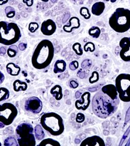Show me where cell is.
I'll use <instances>...</instances> for the list:
<instances>
[{
    "label": "cell",
    "mask_w": 130,
    "mask_h": 146,
    "mask_svg": "<svg viewBox=\"0 0 130 146\" xmlns=\"http://www.w3.org/2000/svg\"><path fill=\"white\" fill-rule=\"evenodd\" d=\"M120 98L113 84L103 86L101 90L93 96L92 100L93 113L97 117L106 119L115 113L118 110Z\"/></svg>",
    "instance_id": "cell-1"
},
{
    "label": "cell",
    "mask_w": 130,
    "mask_h": 146,
    "mask_svg": "<svg viewBox=\"0 0 130 146\" xmlns=\"http://www.w3.org/2000/svg\"><path fill=\"white\" fill-rule=\"evenodd\" d=\"M54 56V47L52 42L48 39L39 42L31 58V63L36 69L47 68L51 63Z\"/></svg>",
    "instance_id": "cell-2"
},
{
    "label": "cell",
    "mask_w": 130,
    "mask_h": 146,
    "mask_svg": "<svg viewBox=\"0 0 130 146\" xmlns=\"http://www.w3.org/2000/svg\"><path fill=\"white\" fill-rule=\"evenodd\" d=\"M40 124L43 129L54 136L61 135L65 129L62 117L55 112L43 113L40 118Z\"/></svg>",
    "instance_id": "cell-3"
},
{
    "label": "cell",
    "mask_w": 130,
    "mask_h": 146,
    "mask_svg": "<svg viewBox=\"0 0 130 146\" xmlns=\"http://www.w3.org/2000/svg\"><path fill=\"white\" fill-rule=\"evenodd\" d=\"M109 26L119 33H125L130 29V10L119 7L115 10L109 20Z\"/></svg>",
    "instance_id": "cell-4"
},
{
    "label": "cell",
    "mask_w": 130,
    "mask_h": 146,
    "mask_svg": "<svg viewBox=\"0 0 130 146\" xmlns=\"http://www.w3.org/2000/svg\"><path fill=\"white\" fill-rule=\"evenodd\" d=\"M21 36V31L16 23L0 22V44L5 46L15 44Z\"/></svg>",
    "instance_id": "cell-5"
},
{
    "label": "cell",
    "mask_w": 130,
    "mask_h": 146,
    "mask_svg": "<svg viewBox=\"0 0 130 146\" xmlns=\"http://www.w3.org/2000/svg\"><path fill=\"white\" fill-rule=\"evenodd\" d=\"M16 136L19 146H35L36 138L34 129L30 123L24 122L16 129Z\"/></svg>",
    "instance_id": "cell-6"
},
{
    "label": "cell",
    "mask_w": 130,
    "mask_h": 146,
    "mask_svg": "<svg viewBox=\"0 0 130 146\" xmlns=\"http://www.w3.org/2000/svg\"><path fill=\"white\" fill-rule=\"evenodd\" d=\"M115 86L120 100L125 102H130V74L122 73L118 75Z\"/></svg>",
    "instance_id": "cell-7"
},
{
    "label": "cell",
    "mask_w": 130,
    "mask_h": 146,
    "mask_svg": "<svg viewBox=\"0 0 130 146\" xmlns=\"http://www.w3.org/2000/svg\"><path fill=\"white\" fill-rule=\"evenodd\" d=\"M18 115V110L14 104L5 102L0 104V129L11 125Z\"/></svg>",
    "instance_id": "cell-8"
},
{
    "label": "cell",
    "mask_w": 130,
    "mask_h": 146,
    "mask_svg": "<svg viewBox=\"0 0 130 146\" xmlns=\"http://www.w3.org/2000/svg\"><path fill=\"white\" fill-rule=\"evenodd\" d=\"M24 108L29 112L35 114L39 113L43 108V102L39 98L30 97L25 102Z\"/></svg>",
    "instance_id": "cell-9"
},
{
    "label": "cell",
    "mask_w": 130,
    "mask_h": 146,
    "mask_svg": "<svg viewBox=\"0 0 130 146\" xmlns=\"http://www.w3.org/2000/svg\"><path fill=\"white\" fill-rule=\"evenodd\" d=\"M121 48L120 57L125 62H130V37H124L119 43Z\"/></svg>",
    "instance_id": "cell-10"
},
{
    "label": "cell",
    "mask_w": 130,
    "mask_h": 146,
    "mask_svg": "<svg viewBox=\"0 0 130 146\" xmlns=\"http://www.w3.org/2000/svg\"><path fill=\"white\" fill-rule=\"evenodd\" d=\"M56 24L52 19H48L43 22L41 26V31L44 35L51 36L56 31Z\"/></svg>",
    "instance_id": "cell-11"
},
{
    "label": "cell",
    "mask_w": 130,
    "mask_h": 146,
    "mask_svg": "<svg viewBox=\"0 0 130 146\" xmlns=\"http://www.w3.org/2000/svg\"><path fill=\"white\" fill-rule=\"evenodd\" d=\"M90 93L88 91L84 92L83 94H82L80 99H78L75 102V105L76 108L79 110H86L90 104Z\"/></svg>",
    "instance_id": "cell-12"
},
{
    "label": "cell",
    "mask_w": 130,
    "mask_h": 146,
    "mask_svg": "<svg viewBox=\"0 0 130 146\" xmlns=\"http://www.w3.org/2000/svg\"><path fill=\"white\" fill-rule=\"evenodd\" d=\"M81 146H105L104 140L99 136H92L88 137L82 141Z\"/></svg>",
    "instance_id": "cell-13"
},
{
    "label": "cell",
    "mask_w": 130,
    "mask_h": 146,
    "mask_svg": "<svg viewBox=\"0 0 130 146\" xmlns=\"http://www.w3.org/2000/svg\"><path fill=\"white\" fill-rule=\"evenodd\" d=\"M81 26V22L78 17H73L69 18L67 24L63 26V30L66 33H71L73 29H78Z\"/></svg>",
    "instance_id": "cell-14"
},
{
    "label": "cell",
    "mask_w": 130,
    "mask_h": 146,
    "mask_svg": "<svg viewBox=\"0 0 130 146\" xmlns=\"http://www.w3.org/2000/svg\"><path fill=\"white\" fill-rule=\"evenodd\" d=\"M6 70L11 76H16L20 74L21 68L19 65H16L14 63H9L6 65Z\"/></svg>",
    "instance_id": "cell-15"
},
{
    "label": "cell",
    "mask_w": 130,
    "mask_h": 146,
    "mask_svg": "<svg viewBox=\"0 0 130 146\" xmlns=\"http://www.w3.org/2000/svg\"><path fill=\"white\" fill-rule=\"evenodd\" d=\"M105 9V5L104 2H96L92 7V13L95 16H100L103 13Z\"/></svg>",
    "instance_id": "cell-16"
},
{
    "label": "cell",
    "mask_w": 130,
    "mask_h": 146,
    "mask_svg": "<svg viewBox=\"0 0 130 146\" xmlns=\"http://www.w3.org/2000/svg\"><path fill=\"white\" fill-rule=\"evenodd\" d=\"M66 67H67V64H66V62L64 60H63V59H58L54 63L53 71L55 74L62 73L65 70Z\"/></svg>",
    "instance_id": "cell-17"
},
{
    "label": "cell",
    "mask_w": 130,
    "mask_h": 146,
    "mask_svg": "<svg viewBox=\"0 0 130 146\" xmlns=\"http://www.w3.org/2000/svg\"><path fill=\"white\" fill-rule=\"evenodd\" d=\"M51 94L55 98L56 100H60L63 98V92L62 88L60 85H56L52 87L50 91Z\"/></svg>",
    "instance_id": "cell-18"
},
{
    "label": "cell",
    "mask_w": 130,
    "mask_h": 146,
    "mask_svg": "<svg viewBox=\"0 0 130 146\" xmlns=\"http://www.w3.org/2000/svg\"><path fill=\"white\" fill-rule=\"evenodd\" d=\"M13 90L16 92H19V91H26L28 89V84L26 82L20 81V80H16L14 81L13 84Z\"/></svg>",
    "instance_id": "cell-19"
},
{
    "label": "cell",
    "mask_w": 130,
    "mask_h": 146,
    "mask_svg": "<svg viewBox=\"0 0 130 146\" xmlns=\"http://www.w3.org/2000/svg\"><path fill=\"white\" fill-rule=\"evenodd\" d=\"M34 134H35V138L39 141H41L45 138V134L41 125H36L35 128H34Z\"/></svg>",
    "instance_id": "cell-20"
},
{
    "label": "cell",
    "mask_w": 130,
    "mask_h": 146,
    "mask_svg": "<svg viewBox=\"0 0 130 146\" xmlns=\"http://www.w3.org/2000/svg\"><path fill=\"white\" fill-rule=\"evenodd\" d=\"M39 146H60V143L54 139L46 138L43 139L39 143Z\"/></svg>",
    "instance_id": "cell-21"
},
{
    "label": "cell",
    "mask_w": 130,
    "mask_h": 146,
    "mask_svg": "<svg viewBox=\"0 0 130 146\" xmlns=\"http://www.w3.org/2000/svg\"><path fill=\"white\" fill-rule=\"evenodd\" d=\"M101 29L99 27L97 26H92L90 27L88 30V34L89 35L92 36L93 38H97L99 37L100 35H101Z\"/></svg>",
    "instance_id": "cell-22"
},
{
    "label": "cell",
    "mask_w": 130,
    "mask_h": 146,
    "mask_svg": "<svg viewBox=\"0 0 130 146\" xmlns=\"http://www.w3.org/2000/svg\"><path fill=\"white\" fill-rule=\"evenodd\" d=\"M19 52V48L15 44L11 45L7 50V54L9 58H15Z\"/></svg>",
    "instance_id": "cell-23"
},
{
    "label": "cell",
    "mask_w": 130,
    "mask_h": 146,
    "mask_svg": "<svg viewBox=\"0 0 130 146\" xmlns=\"http://www.w3.org/2000/svg\"><path fill=\"white\" fill-rule=\"evenodd\" d=\"M10 92L8 89L5 88H0V102L5 101L9 98Z\"/></svg>",
    "instance_id": "cell-24"
},
{
    "label": "cell",
    "mask_w": 130,
    "mask_h": 146,
    "mask_svg": "<svg viewBox=\"0 0 130 146\" xmlns=\"http://www.w3.org/2000/svg\"><path fill=\"white\" fill-rule=\"evenodd\" d=\"M4 145L5 146H13V145H19L17 140L15 137L9 136L4 141Z\"/></svg>",
    "instance_id": "cell-25"
},
{
    "label": "cell",
    "mask_w": 130,
    "mask_h": 146,
    "mask_svg": "<svg viewBox=\"0 0 130 146\" xmlns=\"http://www.w3.org/2000/svg\"><path fill=\"white\" fill-rule=\"evenodd\" d=\"M80 15L86 20H88L91 18V14L89 11V9L85 7H83L80 9Z\"/></svg>",
    "instance_id": "cell-26"
},
{
    "label": "cell",
    "mask_w": 130,
    "mask_h": 146,
    "mask_svg": "<svg viewBox=\"0 0 130 146\" xmlns=\"http://www.w3.org/2000/svg\"><path fill=\"white\" fill-rule=\"evenodd\" d=\"M73 50L75 52L77 56H81L83 54V50L82 49L81 44L79 42H75V44L73 45Z\"/></svg>",
    "instance_id": "cell-27"
},
{
    "label": "cell",
    "mask_w": 130,
    "mask_h": 146,
    "mask_svg": "<svg viewBox=\"0 0 130 146\" xmlns=\"http://www.w3.org/2000/svg\"><path fill=\"white\" fill-rule=\"evenodd\" d=\"M5 14L7 17L8 18H12L13 17H15V9L12 7L8 6L5 9Z\"/></svg>",
    "instance_id": "cell-28"
},
{
    "label": "cell",
    "mask_w": 130,
    "mask_h": 146,
    "mask_svg": "<svg viewBox=\"0 0 130 146\" xmlns=\"http://www.w3.org/2000/svg\"><path fill=\"white\" fill-rule=\"evenodd\" d=\"M95 44L92 42H86L84 46V50L86 52H93L95 51Z\"/></svg>",
    "instance_id": "cell-29"
},
{
    "label": "cell",
    "mask_w": 130,
    "mask_h": 146,
    "mask_svg": "<svg viewBox=\"0 0 130 146\" xmlns=\"http://www.w3.org/2000/svg\"><path fill=\"white\" fill-rule=\"evenodd\" d=\"M99 79V74L98 72L97 71H93L92 74V76L90 77L89 78V82L90 84H94L96 83L97 82H98Z\"/></svg>",
    "instance_id": "cell-30"
},
{
    "label": "cell",
    "mask_w": 130,
    "mask_h": 146,
    "mask_svg": "<svg viewBox=\"0 0 130 146\" xmlns=\"http://www.w3.org/2000/svg\"><path fill=\"white\" fill-rule=\"evenodd\" d=\"M39 29V24L37 22H30L29 24L28 29L31 33H35Z\"/></svg>",
    "instance_id": "cell-31"
},
{
    "label": "cell",
    "mask_w": 130,
    "mask_h": 146,
    "mask_svg": "<svg viewBox=\"0 0 130 146\" xmlns=\"http://www.w3.org/2000/svg\"><path fill=\"white\" fill-rule=\"evenodd\" d=\"M79 63L78 61L76 60L71 61V62L69 65V67L71 70H77V68H79Z\"/></svg>",
    "instance_id": "cell-32"
},
{
    "label": "cell",
    "mask_w": 130,
    "mask_h": 146,
    "mask_svg": "<svg viewBox=\"0 0 130 146\" xmlns=\"http://www.w3.org/2000/svg\"><path fill=\"white\" fill-rule=\"evenodd\" d=\"M85 120V115L83 113H78L76 116V121L79 123H82Z\"/></svg>",
    "instance_id": "cell-33"
},
{
    "label": "cell",
    "mask_w": 130,
    "mask_h": 146,
    "mask_svg": "<svg viewBox=\"0 0 130 146\" xmlns=\"http://www.w3.org/2000/svg\"><path fill=\"white\" fill-rule=\"evenodd\" d=\"M69 87L72 89H76L79 87L78 82L75 80H71L69 82Z\"/></svg>",
    "instance_id": "cell-34"
},
{
    "label": "cell",
    "mask_w": 130,
    "mask_h": 146,
    "mask_svg": "<svg viewBox=\"0 0 130 146\" xmlns=\"http://www.w3.org/2000/svg\"><path fill=\"white\" fill-rule=\"evenodd\" d=\"M23 3H26L28 7H31L33 4V0H23Z\"/></svg>",
    "instance_id": "cell-35"
},
{
    "label": "cell",
    "mask_w": 130,
    "mask_h": 146,
    "mask_svg": "<svg viewBox=\"0 0 130 146\" xmlns=\"http://www.w3.org/2000/svg\"><path fill=\"white\" fill-rule=\"evenodd\" d=\"M4 80H5V75L3 74V73L0 71V84L3 83Z\"/></svg>",
    "instance_id": "cell-36"
},
{
    "label": "cell",
    "mask_w": 130,
    "mask_h": 146,
    "mask_svg": "<svg viewBox=\"0 0 130 146\" xmlns=\"http://www.w3.org/2000/svg\"><path fill=\"white\" fill-rule=\"evenodd\" d=\"M5 54V48H0V55H1V56H4Z\"/></svg>",
    "instance_id": "cell-37"
},
{
    "label": "cell",
    "mask_w": 130,
    "mask_h": 146,
    "mask_svg": "<svg viewBox=\"0 0 130 146\" xmlns=\"http://www.w3.org/2000/svg\"><path fill=\"white\" fill-rule=\"evenodd\" d=\"M9 1V0H0V5H3L4 4H6Z\"/></svg>",
    "instance_id": "cell-38"
},
{
    "label": "cell",
    "mask_w": 130,
    "mask_h": 146,
    "mask_svg": "<svg viewBox=\"0 0 130 146\" xmlns=\"http://www.w3.org/2000/svg\"><path fill=\"white\" fill-rule=\"evenodd\" d=\"M81 93L79 92V91H77L76 93H75V97H76V99H79L80 97H81Z\"/></svg>",
    "instance_id": "cell-39"
},
{
    "label": "cell",
    "mask_w": 130,
    "mask_h": 146,
    "mask_svg": "<svg viewBox=\"0 0 130 146\" xmlns=\"http://www.w3.org/2000/svg\"><path fill=\"white\" fill-rule=\"evenodd\" d=\"M110 1L111 2V3H115V2L116 1V0H110Z\"/></svg>",
    "instance_id": "cell-40"
},
{
    "label": "cell",
    "mask_w": 130,
    "mask_h": 146,
    "mask_svg": "<svg viewBox=\"0 0 130 146\" xmlns=\"http://www.w3.org/2000/svg\"><path fill=\"white\" fill-rule=\"evenodd\" d=\"M41 1L43 2H48L49 1V0H41Z\"/></svg>",
    "instance_id": "cell-41"
},
{
    "label": "cell",
    "mask_w": 130,
    "mask_h": 146,
    "mask_svg": "<svg viewBox=\"0 0 130 146\" xmlns=\"http://www.w3.org/2000/svg\"><path fill=\"white\" fill-rule=\"evenodd\" d=\"M106 1H110V0H105Z\"/></svg>",
    "instance_id": "cell-42"
},
{
    "label": "cell",
    "mask_w": 130,
    "mask_h": 146,
    "mask_svg": "<svg viewBox=\"0 0 130 146\" xmlns=\"http://www.w3.org/2000/svg\"><path fill=\"white\" fill-rule=\"evenodd\" d=\"M0 146H1V143H0Z\"/></svg>",
    "instance_id": "cell-43"
}]
</instances>
